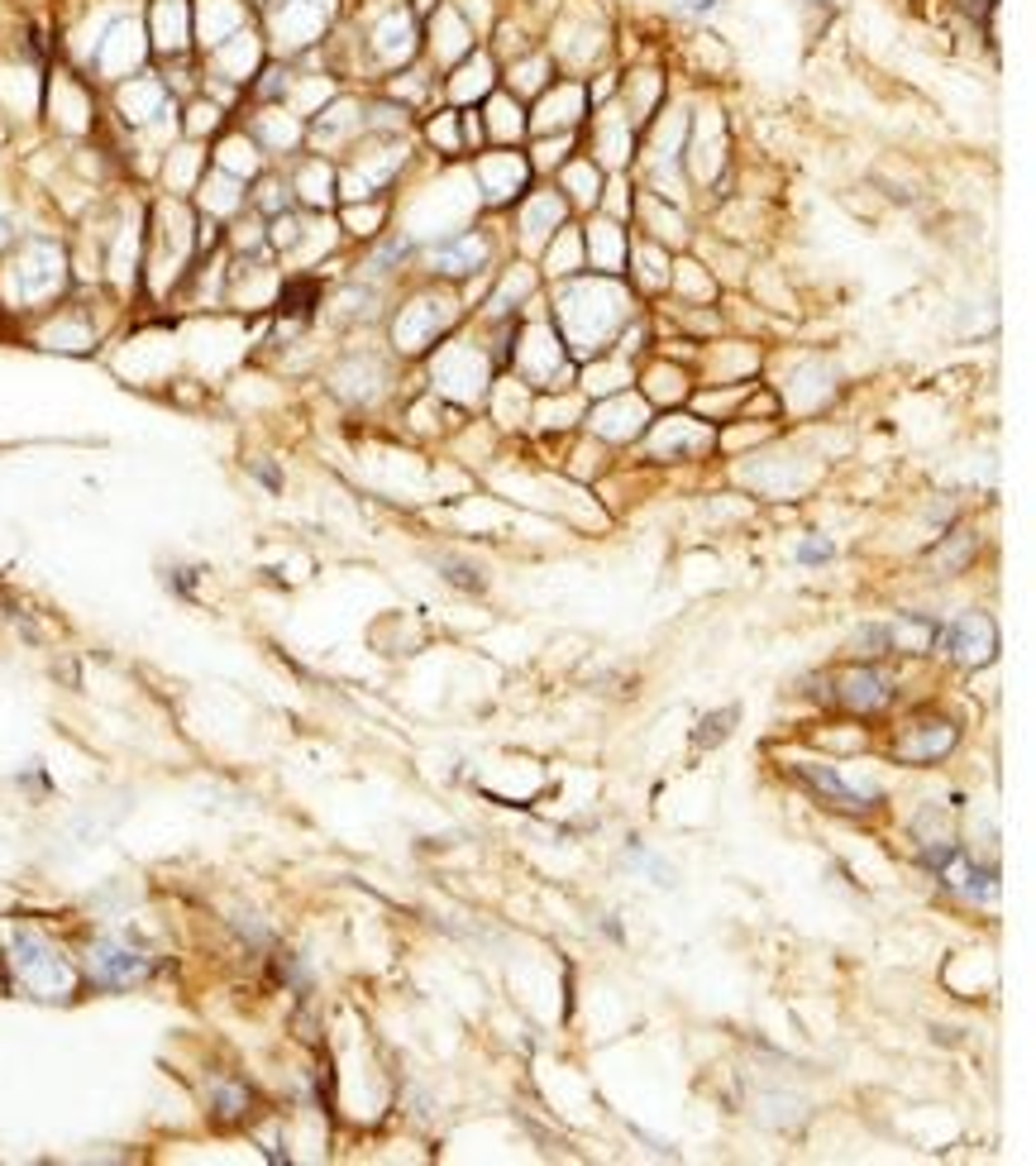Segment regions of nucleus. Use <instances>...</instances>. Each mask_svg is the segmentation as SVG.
Segmentation results:
<instances>
[{"mask_svg":"<svg viewBox=\"0 0 1036 1166\" xmlns=\"http://www.w3.org/2000/svg\"><path fill=\"white\" fill-rule=\"evenodd\" d=\"M91 976L101 985H135V980L149 976V961L139 952H129V946L101 942V946H91Z\"/></svg>","mask_w":1036,"mask_h":1166,"instance_id":"obj_1","label":"nucleus"},{"mask_svg":"<svg viewBox=\"0 0 1036 1166\" xmlns=\"http://www.w3.org/2000/svg\"><path fill=\"white\" fill-rule=\"evenodd\" d=\"M798 775L812 785L822 799L831 803V808H846V813H860V808H870V799L874 793H860V789H850L846 779H841L836 770H826V765H798Z\"/></svg>","mask_w":1036,"mask_h":1166,"instance_id":"obj_2","label":"nucleus"},{"mask_svg":"<svg viewBox=\"0 0 1036 1166\" xmlns=\"http://www.w3.org/2000/svg\"><path fill=\"white\" fill-rule=\"evenodd\" d=\"M841 699H846L850 707H879V703H888V679L884 675H874V669H860V675H850L846 684H841Z\"/></svg>","mask_w":1036,"mask_h":1166,"instance_id":"obj_3","label":"nucleus"},{"mask_svg":"<svg viewBox=\"0 0 1036 1166\" xmlns=\"http://www.w3.org/2000/svg\"><path fill=\"white\" fill-rule=\"evenodd\" d=\"M478 259H483V245H478V239L435 249V263H444V273H468V263H478Z\"/></svg>","mask_w":1036,"mask_h":1166,"instance_id":"obj_4","label":"nucleus"},{"mask_svg":"<svg viewBox=\"0 0 1036 1166\" xmlns=\"http://www.w3.org/2000/svg\"><path fill=\"white\" fill-rule=\"evenodd\" d=\"M888 645H894V631H888V627H864V631H855V651H860V655H884Z\"/></svg>","mask_w":1036,"mask_h":1166,"instance_id":"obj_5","label":"nucleus"},{"mask_svg":"<svg viewBox=\"0 0 1036 1166\" xmlns=\"http://www.w3.org/2000/svg\"><path fill=\"white\" fill-rule=\"evenodd\" d=\"M731 717H736V707H727V713L707 717V723H703V731H697V737H693V747H717V741L727 737V723H731Z\"/></svg>","mask_w":1036,"mask_h":1166,"instance_id":"obj_6","label":"nucleus"},{"mask_svg":"<svg viewBox=\"0 0 1036 1166\" xmlns=\"http://www.w3.org/2000/svg\"><path fill=\"white\" fill-rule=\"evenodd\" d=\"M826 555H831L826 540H807V546L798 550V560H803V564H817V560H826Z\"/></svg>","mask_w":1036,"mask_h":1166,"instance_id":"obj_7","label":"nucleus"}]
</instances>
